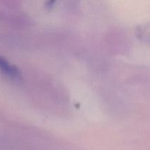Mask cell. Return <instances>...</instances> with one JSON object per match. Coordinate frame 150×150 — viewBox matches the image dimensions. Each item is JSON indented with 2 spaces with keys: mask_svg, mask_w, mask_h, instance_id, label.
<instances>
[{
  "mask_svg": "<svg viewBox=\"0 0 150 150\" xmlns=\"http://www.w3.org/2000/svg\"><path fill=\"white\" fill-rule=\"evenodd\" d=\"M0 70L12 78H16L19 76L18 70L1 57H0Z\"/></svg>",
  "mask_w": 150,
  "mask_h": 150,
  "instance_id": "1",
  "label": "cell"
}]
</instances>
